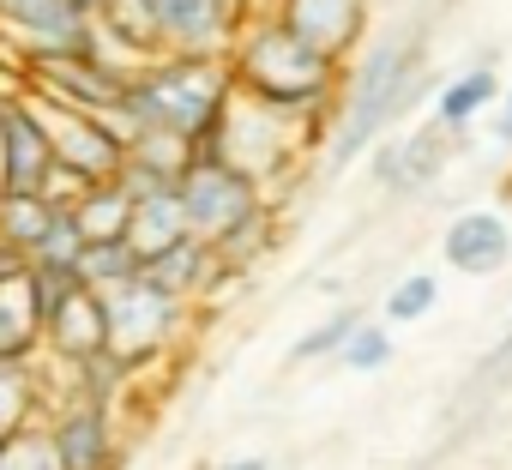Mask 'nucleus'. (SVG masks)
Wrapping results in <instances>:
<instances>
[{
    "label": "nucleus",
    "mask_w": 512,
    "mask_h": 470,
    "mask_svg": "<svg viewBox=\"0 0 512 470\" xmlns=\"http://www.w3.org/2000/svg\"><path fill=\"white\" fill-rule=\"evenodd\" d=\"M229 79L266 103L302 109V115H332V97L344 85V61H332L326 49H314L278 7L241 13L229 43H223Z\"/></svg>",
    "instance_id": "nucleus-1"
},
{
    "label": "nucleus",
    "mask_w": 512,
    "mask_h": 470,
    "mask_svg": "<svg viewBox=\"0 0 512 470\" xmlns=\"http://www.w3.org/2000/svg\"><path fill=\"white\" fill-rule=\"evenodd\" d=\"M422 73H428L422 67V37H398V43L368 49L350 67V85H338V97H332L326 133H320L326 169H344L362 151H374V139L422 97V85H428Z\"/></svg>",
    "instance_id": "nucleus-2"
},
{
    "label": "nucleus",
    "mask_w": 512,
    "mask_h": 470,
    "mask_svg": "<svg viewBox=\"0 0 512 470\" xmlns=\"http://www.w3.org/2000/svg\"><path fill=\"white\" fill-rule=\"evenodd\" d=\"M235 79L223 55H181L163 49L151 61H139L121 85V121L133 127H169L181 139H193V151L205 145V133L217 127L223 103H229Z\"/></svg>",
    "instance_id": "nucleus-3"
},
{
    "label": "nucleus",
    "mask_w": 512,
    "mask_h": 470,
    "mask_svg": "<svg viewBox=\"0 0 512 470\" xmlns=\"http://www.w3.org/2000/svg\"><path fill=\"white\" fill-rule=\"evenodd\" d=\"M320 133H326V115H302V109L266 103V97H253V91L235 85L199 151L223 157L229 169H241L247 181H260V193H266L272 181H284L296 169V157L308 145H320Z\"/></svg>",
    "instance_id": "nucleus-4"
},
{
    "label": "nucleus",
    "mask_w": 512,
    "mask_h": 470,
    "mask_svg": "<svg viewBox=\"0 0 512 470\" xmlns=\"http://www.w3.org/2000/svg\"><path fill=\"white\" fill-rule=\"evenodd\" d=\"M103 296V332H109V356L115 362H127L133 374L145 368V362H157V356H169V344L181 338V326H187V302L181 296H169L157 278H145V272H133V278H121V284H109V290H97Z\"/></svg>",
    "instance_id": "nucleus-5"
},
{
    "label": "nucleus",
    "mask_w": 512,
    "mask_h": 470,
    "mask_svg": "<svg viewBox=\"0 0 512 470\" xmlns=\"http://www.w3.org/2000/svg\"><path fill=\"white\" fill-rule=\"evenodd\" d=\"M43 133H49V151H55V169L73 175L79 187H97V181H115L121 163H127V133L91 109H67V103H49L37 91H25Z\"/></svg>",
    "instance_id": "nucleus-6"
},
{
    "label": "nucleus",
    "mask_w": 512,
    "mask_h": 470,
    "mask_svg": "<svg viewBox=\"0 0 512 470\" xmlns=\"http://www.w3.org/2000/svg\"><path fill=\"white\" fill-rule=\"evenodd\" d=\"M121 85H127V73H115L97 49H31L25 55V91H37L49 103H67V109H91V115H103L127 133Z\"/></svg>",
    "instance_id": "nucleus-7"
},
{
    "label": "nucleus",
    "mask_w": 512,
    "mask_h": 470,
    "mask_svg": "<svg viewBox=\"0 0 512 470\" xmlns=\"http://www.w3.org/2000/svg\"><path fill=\"white\" fill-rule=\"evenodd\" d=\"M175 199H181L187 229L199 235V242H217V235H223L235 217H247L266 193H260V181H247L241 169H229L223 157L193 151V157H187V169L175 175Z\"/></svg>",
    "instance_id": "nucleus-8"
},
{
    "label": "nucleus",
    "mask_w": 512,
    "mask_h": 470,
    "mask_svg": "<svg viewBox=\"0 0 512 470\" xmlns=\"http://www.w3.org/2000/svg\"><path fill=\"white\" fill-rule=\"evenodd\" d=\"M55 434V452L67 470H121V434H115V404L91 392H67L55 416H43Z\"/></svg>",
    "instance_id": "nucleus-9"
},
{
    "label": "nucleus",
    "mask_w": 512,
    "mask_h": 470,
    "mask_svg": "<svg viewBox=\"0 0 512 470\" xmlns=\"http://www.w3.org/2000/svg\"><path fill=\"white\" fill-rule=\"evenodd\" d=\"M55 175V151L49 133L31 109L25 91L0 97V193H43Z\"/></svg>",
    "instance_id": "nucleus-10"
},
{
    "label": "nucleus",
    "mask_w": 512,
    "mask_h": 470,
    "mask_svg": "<svg viewBox=\"0 0 512 470\" xmlns=\"http://www.w3.org/2000/svg\"><path fill=\"white\" fill-rule=\"evenodd\" d=\"M446 151H452V133L440 121H422L416 133H398V139H374V181L386 193H422L440 169H446Z\"/></svg>",
    "instance_id": "nucleus-11"
},
{
    "label": "nucleus",
    "mask_w": 512,
    "mask_h": 470,
    "mask_svg": "<svg viewBox=\"0 0 512 470\" xmlns=\"http://www.w3.org/2000/svg\"><path fill=\"white\" fill-rule=\"evenodd\" d=\"M0 25L25 43V55L31 49H97V25L73 0H0Z\"/></svg>",
    "instance_id": "nucleus-12"
},
{
    "label": "nucleus",
    "mask_w": 512,
    "mask_h": 470,
    "mask_svg": "<svg viewBox=\"0 0 512 470\" xmlns=\"http://www.w3.org/2000/svg\"><path fill=\"white\" fill-rule=\"evenodd\" d=\"M440 254L446 266H458L464 278H488L512 260V229L500 211H458L440 235Z\"/></svg>",
    "instance_id": "nucleus-13"
},
{
    "label": "nucleus",
    "mask_w": 512,
    "mask_h": 470,
    "mask_svg": "<svg viewBox=\"0 0 512 470\" xmlns=\"http://www.w3.org/2000/svg\"><path fill=\"white\" fill-rule=\"evenodd\" d=\"M103 344H109V332H103V296H97V290L79 284L73 296H61V302L43 314V350H49L55 362L79 368V362H91Z\"/></svg>",
    "instance_id": "nucleus-14"
},
{
    "label": "nucleus",
    "mask_w": 512,
    "mask_h": 470,
    "mask_svg": "<svg viewBox=\"0 0 512 470\" xmlns=\"http://www.w3.org/2000/svg\"><path fill=\"white\" fill-rule=\"evenodd\" d=\"M278 13L332 61H350L368 31V0H278Z\"/></svg>",
    "instance_id": "nucleus-15"
},
{
    "label": "nucleus",
    "mask_w": 512,
    "mask_h": 470,
    "mask_svg": "<svg viewBox=\"0 0 512 470\" xmlns=\"http://www.w3.org/2000/svg\"><path fill=\"white\" fill-rule=\"evenodd\" d=\"M139 272H145V278H157V284H163L169 296H181L187 308H193V302H205L223 278H235V272H223V266H217L211 242H199V235H181L175 248H163V254H157V260H145Z\"/></svg>",
    "instance_id": "nucleus-16"
},
{
    "label": "nucleus",
    "mask_w": 512,
    "mask_h": 470,
    "mask_svg": "<svg viewBox=\"0 0 512 470\" xmlns=\"http://www.w3.org/2000/svg\"><path fill=\"white\" fill-rule=\"evenodd\" d=\"M181 235H193V229H187V211H181L175 187H157V193H139V199H133L121 242H127V248L139 254V266H145V260H157L163 248H175Z\"/></svg>",
    "instance_id": "nucleus-17"
},
{
    "label": "nucleus",
    "mask_w": 512,
    "mask_h": 470,
    "mask_svg": "<svg viewBox=\"0 0 512 470\" xmlns=\"http://www.w3.org/2000/svg\"><path fill=\"white\" fill-rule=\"evenodd\" d=\"M37 350H43V308H37L31 278L13 272V278H0V356L25 362Z\"/></svg>",
    "instance_id": "nucleus-18"
},
{
    "label": "nucleus",
    "mask_w": 512,
    "mask_h": 470,
    "mask_svg": "<svg viewBox=\"0 0 512 470\" xmlns=\"http://www.w3.org/2000/svg\"><path fill=\"white\" fill-rule=\"evenodd\" d=\"M272 242H278V211L260 199L247 217H235V223L217 235L211 254H217V266H223V272H235V278H241L247 266H260V260L272 254Z\"/></svg>",
    "instance_id": "nucleus-19"
},
{
    "label": "nucleus",
    "mask_w": 512,
    "mask_h": 470,
    "mask_svg": "<svg viewBox=\"0 0 512 470\" xmlns=\"http://www.w3.org/2000/svg\"><path fill=\"white\" fill-rule=\"evenodd\" d=\"M43 404H49V386L37 374V356H25V362L0 356V440L19 434L25 422H37Z\"/></svg>",
    "instance_id": "nucleus-20"
},
{
    "label": "nucleus",
    "mask_w": 512,
    "mask_h": 470,
    "mask_svg": "<svg viewBox=\"0 0 512 470\" xmlns=\"http://www.w3.org/2000/svg\"><path fill=\"white\" fill-rule=\"evenodd\" d=\"M127 211H133V193L121 181H97L73 199V223L85 242H121L127 235Z\"/></svg>",
    "instance_id": "nucleus-21"
},
{
    "label": "nucleus",
    "mask_w": 512,
    "mask_h": 470,
    "mask_svg": "<svg viewBox=\"0 0 512 470\" xmlns=\"http://www.w3.org/2000/svg\"><path fill=\"white\" fill-rule=\"evenodd\" d=\"M500 97V79H494V67H470V73H458V79H446L440 85V103H434V121L446 127V133H464L488 103Z\"/></svg>",
    "instance_id": "nucleus-22"
},
{
    "label": "nucleus",
    "mask_w": 512,
    "mask_h": 470,
    "mask_svg": "<svg viewBox=\"0 0 512 470\" xmlns=\"http://www.w3.org/2000/svg\"><path fill=\"white\" fill-rule=\"evenodd\" d=\"M55 205H61V199H49V193H0V242L19 248V254L31 260L37 242L49 235Z\"/></svg>",
    "instance_id": "nucleus-23"
},
{
    "label": "nucleus",
    "mask_w": 512,
    "mask_h": 470,
    "mask_svg": "<svg viewBox=\"0 0 512 470\" xmlns=\"http://www.w3.org/2000/svg\"><path fill=\"white\" fill-rule=\"evenodd\" d=\"M0 470H67V464H61V452H55V434H49V422H43V416H37V422H25L19 434L0 440Z\"/></svg>",
    "instance_id": "nucleus-24"
},
{
    "label": "nucleus",
    "mask_w": 512,
    "mask_h": 470,
    "mask_svg": "<svg viewBox=\"0 0 512 470\" xmlns=\"http://www.w3.org/2000/svg\"><path fill=\"white\" fill-rule=\"evenodd\" d=\"M73 266H79V284L85 290H109V284H121V278L139 272V254L127 242H85Z\"/></svg>",
    "instance_id": "nucleus-25"
},
{
    "label": "nucleus",
    "mask_w": 512,
    "mask_h": 470,
    "mask_svg": "<svg viewBox=\"0 0 512 470\" xmlns=\"http://www.w3.org/2000/svg\"><path fill=\"white\" fill-rule=\"evenodd\" d=\"M332 362H344V368H356V374H374V368H386L392 362V332L386 326H374V320H362L344 344H338V356Z\"/></svg>",
    "instance_id": "nucleus-26"
},
{
    "label": "nucleus",
    "mask_w": 512,
    "mask_h": 470,
    "mask_svg": "<svg viewBox=\"0 0 512 470\" xmlns=\"http://www.w3.org/2000/svg\"><path fill=\"white\" fill-rule=\"evenodd\" d=\"M368 314H356V308H338L332 320H320L308 338H296V350H290V362H326V356H338V344L362 326Z\"/></svg>",
    "instance_id": "nucleus-27"
},
{
    "label": "nucleus",
    "mask_w": 512,
    "mask_h": 470,
    "mask_svg": "<svg viewBox=\"0 0 512 470\" xmlns=\"http://www.w3.org/2000/svg\"><path fill=\"white\" fill-rule=\"evenodd\" d=\"M434 302H440V284H434L428 272H410V278H398V284H392V296H386V314H392V326H404V320H422V314H434Z\"/></svg>",
    "instance_id": "nucleus-28"
},
{
    "label": "nucleus",
    "mask_w": 512,
    "mask_h": 470,
    "mask_svg": "<svg viewBox=\"0 0 512 470\" xmlns=\"http://www.w3.org/2000/svg\"><path fill=\"white\" fill-rule=\"evenodd\" d=\"M494 133H500V145H512V91H506V109H500V127Z\"/></svg>",
    "instance_id": "nucleus-29"
},
{
    "label": "nucleus",
    "mask_w": 512,
    "mask_h": 470,
    "mask_svg": "<svg viewBox=\"0 0 512 470\" xmlns=\"http://www.w3.org/2000/svg\"><path fill=\"white\" fill-rule=\"evenodd\" d=\"M223 470H266V458H235V464H223Z\"/></svg>",
    "instance_id": "nucleus-30"
},
{
    "label": "nucleus",
    "mask_w": 512,
    "mask_h": 470,
    "mask_svg": "<svg viewBox=\"0 0 512 470\" xmlns=\"http://www.w3.org/2000/svg\"><path fill=\"white\" fill-rule=\"evenodd\" d=\"M73 7H79V13H97V7H103V0H73Z\"/></svg>",
    "instance_id": "nucleus-31"
},
{
    "label": "nucleus",
    "mask_w": 512,
    "mask_h": 470,
    "mask_svg": "<svg viewBox=\"0 0 512 470\" xmlns=\"http://www.w3.org/2000/svg\"><path fill=\"white\" fill-rule=\"evenodd\" d=\"M260 7H278V0H247V13H260Z\"/></svg>",
    "instance_id": "nucleus-32"
},
{
    "label": "nucleus",
    "mask_w": 512,
    "mask_h": 470,
    "mask_svg": "<svg viewBox=\"0 0 512 470\" xmlns=\"http://www.w3.org/2000/svg\"><path fill=\"white\" fill-rule=\"evenodd\" d=\"M500 356H512V326H506V344H500Z\"/></svg>",
    "instance_id": "nucleus-33"
}]
</instances>
